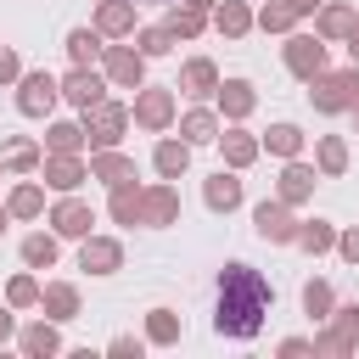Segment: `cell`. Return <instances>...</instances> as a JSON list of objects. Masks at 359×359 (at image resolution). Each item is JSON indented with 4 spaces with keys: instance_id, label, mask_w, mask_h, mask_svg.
Returning <instances> with one entry per match:
<instances>
[{
    "instance_id": "48",
    "label": "cell",
    "mask_w": 359,
    "mask_h": 359,
    "mask_svg": "<svg viewBox=\"0 0 359 359\" xmlns=\"http://www.w3.org/2000/svg\"><path fill=\"white\" fill-rule=\"evenodd\" d=\"M135 6H146V0H135Z\"/></svg>"
},
{
    "instance_id": "5",
    "label": "cell",
    "mask_w": 359,
    "mask_h": 359,
    "mask_svg": "<svg viewBox=\"0 0 359 359\" xmlns=\"http://www.w3.org/2000/svg\"><path fill=\"white\" fill-rule=\"evenodd\" d=\"M62 95V84L50 79V73H28L22 79V95H17V107L28 112V118H39V112H50V101Z\"/></svg>"
},
{
    "instance_id": "21",
    "label": "cell",
    "mask_w": 359,
    "mask_h": 359,
    "mask_svg": "<svg viewBox=\"0 0 359 359\" xmlns=\"http://www.w3.org/2000/svg\"><path fill=\"white\" fill-rule=\"evenodd\" d=\"M202 22H208V11L185 0V6H180V11L168 17V34H174V39H191V34H202Z\"/></svg>"
},
{
    "instance_id": "27",
    "label": "cell",
    "mask_w": 359,
    "mask_h": 359,
    "mask_svg": "<svg viewBox=\"0 0 359 359\" xmlns=\"http://www.w3.org/2000/svg\"><path fill=\"white\" fill-rule=\"evenodd\" d=\"M45 314L73 320V314H79V292H73V286H50V292H45Z\"/></svg>"
},
{
    "instance_id": "42",
    "label": "cell",
    "mask_w": 359,
    "mask_h": 359,
    "mask_svg": "<svg viewBox=\"0 0 359 359\" xmlns=\"http://www.w3.org/2000/svg\"><path fill=\"white\" fill-rule=\"evenodd\" d=\"M11 79H17V50L0 45V84H11Z\"/></svg>"
},
{
    "instance_id": "14",
    "label": "cell",
    "mask_w": 359,
    "mask_h": 359,
    "mask_svg": "<svg viewBox=\"0 0 359 359\" xmlns=\"http://www.w3.org/2000/svg\"><path fill=\"white\" fill-rule=\"evenodd\" d=\"M90 174H95V180H107V185H123V180H129V174H135V163H129V157H118V151H107V146H101V157H95V163H90Z\"/></svg>"
},
{
    "instance_id": "20",
    "label": "cell",
    "mask_w": 359,
    "mask_h": 359,
    "mask_svg": "<svg viewBox=\"0 0 359 359\" xmlns=\"http://www.w3.org/2000/svg\"><path fill=\"white\" fill-rule=\"evenodd\" d=\"M314 191V168H303V163H292L286 174H280V202H303Z\"/></svg>"
},
{
    "instance_id": "32",
    "label": "cell",
    "mask_w": 359,
    "mask_h": 359,
    "mask_svg": "<svg viewBox=\"0 0 359 359\" xmlns=\"http://www.w3.org/2000/svg\"><path fill=\"white\" fill-rule=\"evenodd\" d=\"M45 140H50V151H79V146H84V129H79V123H50Z\"/></svg>"
},
{
    "instance_id": "4",
    "label": "cell",
    "mask_w": 359,
    "mask_h": 359,
    "mask_svg": "<svg viewBox=\"0 0 359 359\" xmlns=\"http://www.w3.org/2000/svg\"><path fill=\"white\" fill-rule=\"evenodd\" d=\"M286 67H292L297 79H314V73H325V45H320V39H309V34H297V39L286 45Z\"/></svg>"
},
{
    "instance_id": "3",
    "label": "cell",
    "mask_w": 359,
    "mask_h": 359,
    "mask_svg": "<svg viewBox=\"0 0 359 359\" xmlns=\"http://www.w3.org/2000/svg\"><path fill=\"white\" fill-rule=\"evenodd\" d=\"M123 123H129V112H123V107H112V101L84 107V140H95V146H118Z\"/></svg>"
},
{
    "instance_id": "11",
    "label": "cell",
    "mask_w": 359,
    "mask_h": 359,
    "mask_svg": "<svg viewBox=\"0 0 359 359\" xmlns=\"http://www.w3.org/2000/svg\"><path fill=\"white\" fill-rule=\"evenodd\" d=\"M62 95H67L73 107H95V101H101V79H95L90 67H79V73H67V84H62Z\"/></svg>"
},
{
    "instance_id": "34",
    "label": "cell",
    "mask_w": 359,
    "mask_h": 359,
    "mask_svg": "<svg viewBox=\"0 0 359 359\" xmlns=\"http://www.w3.org/2000/svg\"><path fill=\"white\" fill-rule=\"evenodd\" d=\"M39 202H45V196H39V185H17V191H11V213H17V219H34V213H39Z\"/></svg>"
},
{
    "instance_id": "47",
    "label": "cell",
    "mask_w": 359,
    "mask_h": 359,
    "mask_svg": "<svg viewBox=\"0 0 359 359\" xmlns=\"http://www.w3.org/2000/svg\"><path fill=\"white\" fill-rule=\"evenodd\" d=\"M0 230H6V213H0Z\"/></svg>"
},
{
    "instance_id": "43",
    "label": "cell",
    "mask_w": 359,
    "mask_h": 359,
    "mask_svg": "<svg viewBox=\"0 0 359 359\" xmlns=\"http://www.w3.org/2000/svg\"><path fill=\"white\" fill-rule=\"evenodd\" d=\"M337 247H342V258H348V264H359V230H353V236H342Z\"/></svg>"
},
{
    "instance_id": "7",
    "label": "cell",
    "mask_w": 359,
    "mask_h": 359,
    "mask_svg": "<svg viewBox=\"0 0 359 359\" xmlns=\"http://www.w3.org/2000/svg\"><path fill=\"white\" fill-rule=\"evenodd\" d=\"M135 118H140L146 129H163V123L174 118V95H168V90H146V95L135 101Z\"/></svg>"
},
{
    "instance_id": "2",
    "label": "cell",
    "mask_w": 359,
    "mask_h": 359,
    "mask_svg": "<svg viewBox=\"0 0 359 359\" xmlns=\"http://www.w3.org/2000/svg\"><path fill=\"white\" fill-rule=\"evenodd\" d=\"M314 90V107L320 112H348V107H359V67H348V73H314L309 79Z\"/></svg>"
},
{
    "instance_id": "10",
    "label": "cell",
    "mask_w": 359,
    "mask_h": 359,
    "mask_svg": "<svg viewBox=\"0 0 359 359\" xmlns=\"http://www.w3.org/2000/svg\"><path fill=\"white\" fill-rule=\"evenodd\" d=\"M140 67H146V56H140V50H123V45H112V50H107V73H112L118 84H140Z\"/></svg>"
},
{
    "instance_id": "35",
    "label": "cell",
    "mask_w": 359,
    "mask_h": 359,
    "mask_svg": "<svg viewBox=\"0 0 359 359\" xmlns=\"http://www.w3.org/2000/svg\"><path fill=\"white\" fill-rule=\"evenodd\" d=\"M303 309H309L314 320L331 314V286H325V280H309V286H303Z\"/></svg>"
},
{
    "instance_id": "24",
    "label": "cell",
    "mask_w": 359,
    "mask_h": 359,
    "mask_svg": "<svg viewBox=\"0 0 359 359\" xmlns=\"http://www.w3.org/2000/svg\"><path fill=\"white\" fill-rule=\"evenodd\" d=\"M292 241H297L303 252H325V247H337V236H331V224H325V219H314V224H303V230H297Z\"/></svg>"
},
{
    "instance_id": "17",
    "label": "cell",
    "mask_w": 359,
    "mask_h": 359,
    "mask_svg": "<svg viewBox=\"0 0 359 359\" xmlns=\"http://www.w3.org/2000/svg\"><path fill=\"white\" fill-rule=\"evenodd\" d=\"M213 84H219L213 62H202V56H196V62H185V73H180V90H191V95H208Z\"/></svg>"
},
{
    "instance_id": "13",
    "label": "cell",
    "mask_w": 359,
    "mask_h": 359,
    "mask_svg": "<svg viewBox=\"0 0 359 359\" xmlns=\"http://www.w3.org/2000/svg\"><path fill=\"white\" fill-rule=\"evenodd\" d=\"M101 34H129L135 28V0H101Z\"/></svg>"
},
{
    "instance_id": "12",
    "label": "cell",
    "mask_w": 359,
    "mask_h": 359,
    "mask_svg": "<svg viewBox=\"0 0 359 359\" xmlns=\"http://www.w3.org/2000/svg\"><path fill=\"white\" fill-rule=\"evenodd\" d=\"M45 180H50V185H56V191H73V185H79V180H84V163H79V157H73V151H56V157H50V163H45Z\"/></svg>"
},
{
    "instance_id": "46",
    "label": "cell",
    "mask_w": 359,
    "mask_h": 359,
    "mask_svg": "<svg viewBox=\"0 0 359 359\" xmlns=\"http://www.w3.org/2000/svg\"><path fill=\"white\" fill-rule=\"evenodd\" d=\"M348 50H353V67H359V28H353V45H348Z\"/></svg>"
},
{
    "instance_id": "45",
    "label": "cell",
    "mask_w": 359,
    "mask_h": 359,
    "mask_svg": "<svg viewBox=\"0 0 359 359\" xmlns=\"http://www.w3.org/2000/svg\"><path fill=\"white\" fill-rule=\"evenodd\" d=\"M6 337H11V314H0V342H6Z\"/></svg>"
},
{
    "instance_id": "31",
    "label": "cell",
    "mask_w": 359,
    "mask_h": 359,
    "mask_svg": "<svg viewBox=\"0 0 359 359\" xmlns=\"http://www.w3.org/2000/svg\"><path fill=\"white\" fill-rule=\"evenodd\" d=\"M180 135H185V140H213V135H219V123H213V112H202V107H196V112L180 123Z\"/></svg>"
},
{
    "instance_id": "29",
    "label": "cell",
    "mask_w": 359,
    "mask_h": 359,
    "mask_svg": "<svg viewBox=\"0 0 359 359\" xmlns=\"http://www.w3.org/2000/svg\"><path fill=\"white\" fill-rule=\"evenodd\" d=\"M22 258H28L34 269H50V264H56V241H50V236H28V241H22Z\"/></svg>"
},
{
    "instance_id": "36",
    "label": "cell",
    "mask_w": 359,
    "mask_h": 359,
    "mask_svg": "<svg viewBox=\"0 0 359 359\" xmlns=\"http://www.w3.org/2000/svg\"><path fill=\"white\" fill-rule=\"evenodd\" d=\"M22 348H28V353H56L62 342H56L50 325H28V331H22Z\"/></svg>"
},
{
    "instance_id": "18",
    "label": "cell",
    "mask_w": 359,
    "mask_h": 359,
    "mask_svg": "<svg viewBox=\"0 0 359 359\" xmlns=\"http://www.w3.org/2000/svg\"><path fill=\"white\" fill-rule=\"evenodd\" d=\"M219 107H224L230 118H247V112H252V84H247V79H230V84L219 90Z\"/></svg>"
},
{
    "instance_id": "16",
    "label": "cell",
    "mask_w": 359,
    "mask_h": 359,
    "mask_svg": "<svg viewBox=\"0 0 359 359\" xmlns=\"http://www.w3.org/2000/svg\"><path fill=\"white\" fill-rule=\"evenodd\" d=\"M50 224H56L62 236H90V208H84V202H62V208L50 213Z\"/></svg>"
},
{
    "instance_id": "1",
    "label": "cell",
    "mask_w": 359,
    "mask_h": 359,
    "mask_svg": "<svg viewBox=\"0 0 359 359\" xmlns=\"http://www.w3.org/2000/svg\"><path fill=\"white\" fill-rule=\"evenodd\" d=\"M269 297H275V292L264 286L258 269L230 264V269L219 275V314H213L219 337H236V342L258 337V325H264V314H269Z\"/></svg>"
},
{
    "instance_id": "8",
    "label": "cell",
    "mask_w": 359,
    "mask_h": 359,
    "mask_svg": "<svg viewBox=\"0 0 359 359\" xmlns=\"http://www.w3.org/2000/svg\"><path fill=\"white\" fill-rule=\"evenodd\" d=\"M174 213H180L174 185H157V191H146V196H140V219H146V224H168Z\"/></svg>"
},
{
    "instance_id": "25",
    "label": "cell",
    "mask_w": 359,
    "mask_h": 359,
    "mask_svg": "<svg viewBox=\"0 0 359 359\" xmlns=\"http://www.w3.org/2000/svg\"><path fill=\"white\" fill-rule=\"evenodd\" d=\"M247 22H252V11H247L241 0H224V6H219V34L236 39V34H247Z\"/></svg>"
},
{
    "instance_id": "19",
    "label": "cell",
    "mask_w": 359,
    "mask_h": 359,
    "mask_svg": "<svg viewBox=\"0 0 359 359\" xmlns=\"http://www.w3.org/2000/svg\"><path fill=\"white\" fill-rule=\"evenodd\" d=\"M185 163H191L185 140H163V146H157V174H163V180H180V174H185Z\"/></svg>"
},
{
    "instance_id": "6",
    "label": "cell",
    "mask_w": 359,
    "mask_h": 359,
    "mask_svg": "<svg viewBox=\"0 0 359 359\" xmlns=\"http://www.w3.org/2000/svg\"><path fill=\"white\" fill-rule=\"evenodd\" d=\"M252 224H258V236H264V241H292V236H297V224L286 219V208H280V202H258V208H252Z\"/></svg>"
},
{
    "instance_id": "40",
    "label": "cell",
    "mask_w": 359,
    "mask_h": 359,
    "mask_svg": "<svg viewBox=\"0 0 359 359\" xmlns=\"http://www.w3.org/2000/svg\"><path fill=\"white\" fill-rule=\"evenodd\" d=\"M6 157H11V168H22V174H28V168H34V163H39V151H34V146H28V140H17V146H11V151H6Z\"/></svg>"
},
{
    "instance_id": "30",
    "label": "cell",
    "mask_w": 359,
    "mask_h": 359,
    "mask_svg": "<svg viewBox=\"0 0 359 359\" xmlns=\"http://www.w3.org/2000/svg\"><path fill=\"white\" fill-rule=\"evenodd\" d=\"M348 28H353V11H348V6H325V11H320V34H325V39H337V34H348Z\"/></svg>"
},
{
    "instance_id": "22",
    "label": "cell",
    "mask_w": 359,
    "mask_h": 359,
    "mask_svg": "<svg viewBox=\"0 0 359 359\" xmlns=\"http://www.w3.org/2000/svg\"><path fill=\"white\" fill-rule=\"evenodd\" d=\"M112 219H118V224H140V191H135L129 180L112 191Z\"/></svg>"
},
{
    "instance_id": "9",
    "label": "cell",
    "mask_w": 359,
    "mask_h": 359,
    "mask_svg": "<svg viewBox=\"0 0 359 359\" xmlns=\"http://www.w3.org/2000/svg\"><path fill=\"white\" fill-rule=\"evenodd\" d=\"M90 275H112L118 264H123V247L118 241H84V258H79Z\"/></svg>"
},
{
    "instance_id": "26",
    "label": "cell",
    "mask_w": 359,
    "mask_h": 359,
    "mask_svg": "<svg viewBox=\"0 0 359 359\" xmlns=\"http://www.w3.org/2000/svg\"><path fill=\"white\" fill-rule=\"evenodd\" d=\"M95 50H101V34H95V28H73V34H67V56H73L79 67H84Z\"/></svg>"
},
{
    "instance_id": "41",
    "label": "cell",
    "mask_w": 359,
    "mask_h": 359,
    "mask_svg": "<svg viewBox=\"0 0 359 359\" xmlns=\"http://www.w3.org/2000/svg\"><path fill=\"white\" fill-rule=\"evenodd\" d=\"M11 303H17V309H22V303H39V286H34L28 275H17V280H11Z\"/></svg>"
},
{
    "instance_id": "33",
    "label": "cell",
    "mask_w": 359,
    "mask_h": 359,
    "mask_svg": "<svg viewBox=\"0 0 359 359\" xmlns=\"http://www.w3.org/2000/svg\"><path fill=\"white\" fill-rule=\"evenodd\" d=\"M320 168H325V174H342V168H348V146H342L337 135L320 140Z\"/></svg>"
},
{
    "instance_id": "39",
    "label": "cell",
    "mask_w": 359,
    "mask_h": 359,
    "mask_svg": "<svg viewBox=\"0 0 359 359\" xmlns=\"http://www.w3.org/2000/svg\"><path fill=\"white\" fill-rule=\"evenodd\" d=\"M292 17H297V11H292L286 0H275V6H264V28H292Z\"/></svg>"
},
{
    "instance_id": "38",
    "label": "cell",
    "mask_w": 359,
    "mask_h": 359,
    "mask_svg": "<svg viewBox=\"0 0 359 359\" xmlns=\"http://www.w3.org/2000/svg\"><path fill=\"white\" fill-rule=\"evenodd\" d=\"M180 337V320L168 309H151V342H174Z\"/></svg>"
},
{
    "instance_id": "28",
    "label": "cell",
    "mask_w": 359,
    "mask_h": 359,
    "mask_svg": "<svg viewBox=\"0 0 359 359\" xmlns=\"http://www.w3.org/2000/svg\"><path fill=\"white\" fill-rule=\"evenodd\" d=\"M297 146H303L297 123H275V129H269V151H275V157H297Z\"/></svg>"
},
{
    "instance_id": "37",
    "label": "cell",
    "mask_w": 359,
    "mask_h": 359,
    "mask_svg": "<svg viewBox=\"0 0 359 359\" xmlns=\"http://www.w3.org/2000/svg\"><path fill=\"white\" fill-rule=\"evenodd\" d=\"M163 50H174V34L168 28H146L140 34V56H163Z\"/></svg>"
},
{
    "instance_id": "49",
    "label": "cell",
    "mask_w": 359,
    "mask_h": 359,
    "mask_svg": "<svg viewBox=\"0 0 359 359\" xmlns=\"http://www.w3.org/2000/svg\"><path fill=\"white\" fill-rule=\"evenodd\" d=\"M353 112H359V107H353Z\"/></svg>"
},
{
    "instance_id": "23",
    "label": "cell",
    "mask_w": 359,
    "mask_h": 359,
    "mask_svg": "<svg viewBox=\"0 0 359 359\" xmlns=\"http://www.w3.org/2000/svg\"><path fill=\"white\" fill-rule=\"evenodd\" d=\"M224 157H230V168H247V163L258 157V140L241 135V129H230V135H224Z\"/></svg>"
},
{
    "instance_id": "44",
    "label": "cell",
    "mask_w": 359,
    "mask_h": 359,
    "mask_svg": "<svg viewBox=\"0 0 359 359\" xmlns=\"http://www.w3.org/2000/svg\"><path fill=\"white\" fill-rule=\"evenodd\" d=\"M286 6H292V11H314L320 0H286Z\"/></svg>"
},
{
    "instance_id": "15",
    "label": "cell",
    "mask_w": 359,
    "mask_h": 359,
    "mask_svg": "<svg viewBox=\"0 0 359 359\" xmlns=\"http://www.w3.org/2000/svg\"><path fill=\"white\" fill-rule=\"evenodd\" d=\"M236 202H241V180H236V174H224V168H219V174H213V180H208V208H224V213H230V208H236Z\"/></svg>"
}]
</instances>
